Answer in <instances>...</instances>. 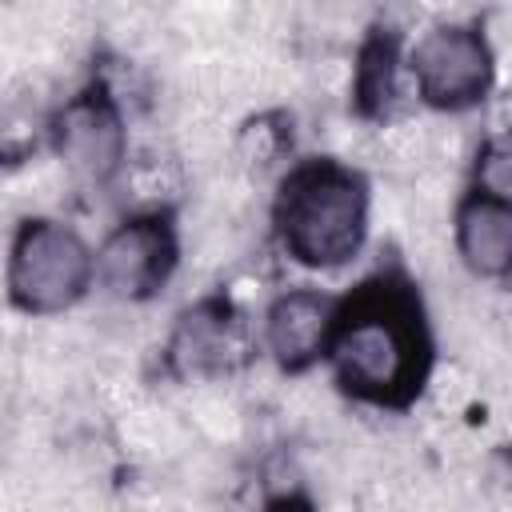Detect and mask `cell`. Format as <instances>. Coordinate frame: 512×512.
I'll return each instance as SVG.
<instances>
[{
    "instance_id": "6da1fadb",
    "label": "cell",
    "mask_w": 512,
    "mask_h": 512,
    "mask_svg": "<svg viewBox=\"0 0 512 512\" xmlns=\"http://www.w3.org/2000/svg\"><path fill=\"white\" fill-rule=\"evenodd\" d=\"M328 364L336 388L372 408L408 412L436 364V340L420 284L388 264L336 300Z\"/></svg>"
},
{
    "instance_id": "7a4b0ae2",
    "label": "cell",
    "mask_w": 512,
    "mask_h": 512,
    "mask_svg": "<svg viewBox=\"0 0 512 512\" xmlns=\"http://www.w3.org/2000/svg\"><path fill=\"white\" fill-rule=\"evenodd\" d=\"M368 204L372 196L364 172L332 156H308L292 164L276 184V244L300 268H340L356 260L368 240Z\"/></svg>"
},
{
    "instance_id": "3957f363",
    "label": "cell",
    "mask_w": 512,
    "mask_h": 512,
    "mask_svg": "<svg viewBox=\"0 0 512 512\" xmlns=\"http://www.w3.org/2000/svg\"><path fill=\"white\" fill-rule=\"evenodd\" d=\"M96 280V256L76 228L28 216L8 252V304L28 316L68 312L88 296Z\"/></svg>"
},
{
    "instance_id": "277c9868",
    "label": "cell",
    "mask_w": 512,
    "mask_h": 512,
    "mask_svg": "<svg viewBox=\"0 0 512 512\" xmlns=\"http://www.w3.org/2000/svg\"><path fill=\"white\" fill-rule=\"evenodd\" d=\"M256 360V336L244 308L216 292L184 308L164 344V372L172 380H228Z\"/></svg>"
},
{
    "instance_id": "5b68a950",
    "label": "cell",
    "mask_w": 512,
    "mask_h": 512,
    "mask_svg": "<svg viewBox=\"0 0 512 512\" xmlns=\"http://www.w3.org/2000/svg\"><path fill=\"white\" fill-rule=\"evenodd\" d=\"M416 92L436 112H468L488 100L496 84V60L480 28L440 24L408 56Z\"/></svg>"
},
{
    "instance_id": "8992f818",
    "label": "cell",
    "mask_w": 512,
    "mask_h": 512,
    "mask_svg": "<svg viewBox=\"0 0 512 512\" xmlns=\"http://www.w3.org/2000/svg\"><path fill=\"white\" fill-rule=\"evenodd\" d=\"M180 264V240L168 212L120 220L96 252V284L116 300H152Z\"/></svg>"
},
{
    "instance_id": "52a82bcc",
    "label": "cell",
    "mask_w": 512,
    "mask_h": 512,
    "mask_svg": "<svg viewBox=\"0 0 512 512\" xmlns=\"http://www.w3.org/2000/svg\"><path fill=\"white\" fill-rule=\"evenodd\" d=\"M48 140H52V152L76 176H84L88 184H108L128 156L124 116L108 84L96 80L76 96H68L48 120Z\"/></svg>"
},
{
    "instance_id": "ba28073f",
    "label": "cell",
    "mask_w": 512,
    "mask_h": 512,
    "mask_svg": "<svg viewBox=\"0 0 512 512\" xmlns=\"http://www.w3.org/2000/svg\"><path fill=\"white\" fill-rule=\"evenodd\" d=\"M336 300L320 288H288L268 304L264 316V340L280 372L300 376L312 364L328 360V340H332V320H336Z\"/></svg>"
},
{
    "instance_id": "9c48e42d",
    "label": "cell",
    "mask_w": 512,
    "mask_h": 512,
    "mask_svg": "<svg viewBox=\"0 0 512 512\" xmlns=\"http://www.w3.org/2000/svg\"><path fill=\"white\" fill-rule=\"evenodd\" d=\"M456 252L472 276H512V196L484 184L468 188L456 204Z\"/></svg>"
},
{
    "instance_id": "30bf717a",
    "label": "cell",
    "mask_w": 512,
    "mask_h": 512,
    "mask_svg": "<svg viewBox=\"0 0 512 512\" xmlns=\"http://www.w3.org/2000/svg\"><path fill=\"white\" fill-rule=\"evenodd\" d=\"M404 88H400V32L396 28H368V36L356 48L352 68V112L368 124H384L400 112Z\"/></svg>"
},
{
    "instance_id": "8fae6325",
    "label": "cell",
    "mask_w": 512,
    "mask_h": 512,
    "mask_svg": "<svg viewBox=\"0 0 512 512\" xmlns=\"http://www.w3.org/2000/svg\"><path fill=\"white\" fill-rule=\"evenodd\" d=\"M284 148H292V116H284V112L256 116L240 132V156L256 172H264L272 160H280Z\"/></svg>"
}]
</instances>
